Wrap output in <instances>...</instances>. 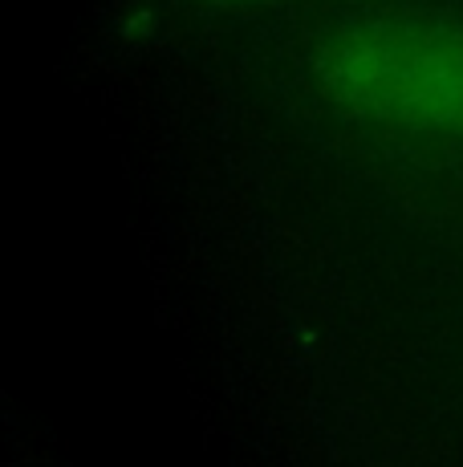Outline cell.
Returning <instances> with one entry per match:
<instances>
[{"label": "cell", "instance_id": "cell-2", "mask_svg": "<svg viewBox=\"0 0 463 467\" xmlns=\"http://www.w3.org/2000/svg\"><path fill=\"white\" fill-rule=\"evenodd\" d=\"M203 5H220V8H261V5H289V0H203Z\"/></svg>", "mask_w": 463, "mask_h": 467}, {"label": "cell", "instance_id": "cell-1", "mask_svg": "<svg viewBox=\"0 0 463 467\" xmlns=\"http://www.w3.org/2000/svg\"><path fill=\"white\" fill-rule=\"evenodd\" d=\"M314 82L342 114L403 139L463 142V16L382 8L317 41Z\"/></svg>", "mask_w": 463, "mask_h": 467}]
</instances>
